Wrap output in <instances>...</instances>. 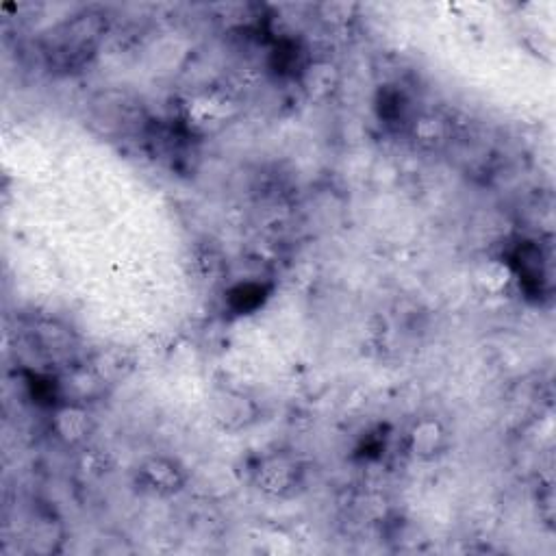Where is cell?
<instances>
[{"label": "cell", "instance_id": "6da1fadb", "mask_svg": "<svg viewBox=\"0 0 556 556\" xmlns=\"http://www.w3.org/2000/svg\"><path fill=\"white\" fill-rule=\"evenodd\" d=\"M105 35V18L98 11H81L59 22L42 40L46 63L59 72H77L96 55Z\"/></svg>", "mask_w": 556, "mask_h": 556}, {"label": "cell", "instance_id": "7a4b0ae2", "mask_svg": "<svg viewBox=\"0 0 556 556\" xmlns=\"http://www.w3.org/2000/svg\"><path fill=\"white\" fill-rule=\"evenodd\" d=\"M90 124L103 137L126 139L133 135H144L148 118L144 105L129 92L107 90L92 100Z\"/></svg>", "mask_w": 556, "mask_h": 556}, {"label": "cell", "instance_id": "3957f363", "mask_svg": "<svg viewBox=\"0 0 556 556\" xmlns=\"http://www.w3.org/2000/svg\"><path fill=\"white\" fill-rule=\"evenodd\" d=\"M302 480V467L296 457L287 452H274L255 467V483L261 491L274 498L294 494Z\"/></svg>", "mask_w": 556, "mask_h": 556}, {"label": "cell", "instance_id": "277c9868", "mask_svg": "<svg viewBox=\"0 0 556 556\" xmlns=\"http://www.w3.org/2000/svg\"><path fill=\"white\" fill-rule=\"evenodd\" d=\"M513 270L520 276V283L530 296H541L546 292V285L550 281V263L546 252L537 242H524L515 248Z\"/></svg>", "mask_w": 556, "mask_h": 556}, {"label": "cell", "instance_id": "5b68a950", "mask_svg": "<svg viewBox=\"0 0 556 556\" xmlns=\"http://www.w3.org/2000/svg\"><path fill=\"white\" fill-rule=\"evenodd\" d=\"M139 480L144 483V489L153 491L157 496H170L179 491L183 485V474L168 459H150L139 470Z\"/></svg>", "mask_w": 556, "mask_h": 556}, {"label": "cell", "instance_id": "8992f818", "mask_svg": "<svg viewBox=\"0 0 556 556\" xmlns=\"http://www.w3.org/2000/svg\"><path fill=\"white\" fill-rule=\"evenodd\" d=\"M446 446V435L437 422H422L411 431V450L415 457L431 459Z\"/></svg>", "mask_w": 556, "mask_h": 556}, {"label": "cell", "instance_id": "52a82bcc", "mask_svg": "<svg viewBox=\"0 0 556 556\" xmlns=\"http://www.w3.org/2000/svg\"><path fill=\"white\" fill-rule=\"evenodd\" d=\"M55 428L61 439L81 441L87 435V431H90V420H87V413L81 409V404L66 402L57 411Z\"/></svg>", "mask_w": 556, "mask_h": 556}, {"label": "cell", "instance_id": "ba28073f", "mask_svg": "<svg viewBox=\"0 0 556 556\" xmlns=\"http://www.w3.org/2000/svg\"><path fill=\"white\" fill-rule=\"evenodd\" d=\"M239 394H233V391H224L216 400V415L218 420L226 426V428H239V426H246L252 417H255V407H252V402L246 404V407H239L235 409V404L239 402Z\"/></svg>", "mask_w": 556, "mask_h": 556}, {"label": "cell", "instance_id": "9c48e42d", "mask_svg": "<svg viewBox=\"0 0 556 556\" xmlns=\"http://www.w3.org/2000/svg\"><path fill=\"white\" fill-rule=\"evenodd\" d=\"M268 287L261 283H239L229 292V305L237 313H250L263 305Z\"/></svg>", "mask_w": 556, "mask_h": 556}]
</instances>
